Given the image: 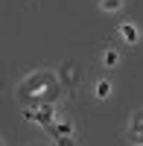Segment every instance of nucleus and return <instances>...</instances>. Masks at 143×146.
I'll return each instance as SVG.
<instances>
[{
    "label": "nucleus",
    "mask_w": 143,
    "mask_h": 146,
    "mask_svg": "<svg viewBox=\"0 0 143 146\" xmlns=\"http://www.w3.org/2000/svg\"><path fill=\"white\" fill-rule=\"evenodd\" d=\"M93 94H97V100H108V96H111V82L99 79V82H97V88H93Z\"/></svg>",
    "instance_id": "5"
},
{
    "label": "nucleus",
    "mask_w": 143,
    "mask_h": 146,
    "mask_svg": "<svg viewBox=\"0 0 143 146\" xmlns=\"http://www.w3.org/2000/svg\"><path fill=\"white\" fill-rule=\"evenodd\" d=\"M128 137L137 140V143H143V111H137L132 117V123H128Z\"/></svg>",
    "instance_id": "1"
},
{
    "label": "nucleus",
    "mask_w": 143,
    "mask_h": 146,
    "mask_svg": "<svg viewBox=\"0 0 143 146\" xmlns=\"http://www.w3.org/2000/svg\"><path fill=\"white\" fill-rule=\"evenodd\" d=\"M99 9L108 12V15H114V12L123 9V0H99Z\"/></svg>",
    "instance_id": "6"
},
{
    "label": "nucleus",
    "mask_w": 143,
    "mask_h": 146,
    "mask_svg": "<svg viewBox=\"0 0 143 146\" xmlns=\"http://www.w3.org/2000/svg\"><path fill=\"white\" fill-rule=\"evenodd\" d=\"M117 64H120V53H117L114 47L102 50V67H117Z\"/></svg>",
    "instance_id": "3"
},
{
    "label": "nucleus",
    "mask_w": 143,
    "mask_h": 146,
    "mask_svg": "<svg viewBox=\"0 0 143 146\" xmlns=\"http://www.w3.org/2000/svg\"><path fill=\"white\" fill-rule=\"evenodd\" d=\"M62 79H64V85H67V88L79 85V73L73 76V64H64V67H62Z\"/></svg>",
    "instance_id": "4"
},
{
    "label": "nucleus",
    "mask_w": 143,
    "mask_h": 146,
    "mask_svg": "<svg viewBox=\"0 0 143 146\" xmlns=\"http://www.w3.org/2000/svg\"><path fill=\"white\" fill-rule=\"evenodd\" d=\"M120 35H123L126 44H137V41H140V29L134 27V23H123V27H120Z\"/></svg>",
    "instance_id": "2"
},
{
    "label": "nucleus",
    "mask_w": 143,
    "mask_h": 146,
    "mask_svg": "<svg viewBox=\"0 0 143 146\" xmlns=\"http://www.w3.org/2000/svg\"><path fill=\"white\" fill-rule=\"evenodd\" d=\"M0 143H3V140H0Z\"/></svg>",
    "instance_id": "7"
}]
</instances>
